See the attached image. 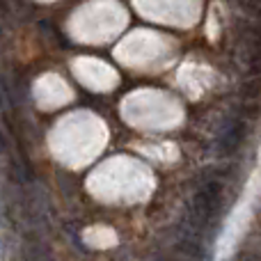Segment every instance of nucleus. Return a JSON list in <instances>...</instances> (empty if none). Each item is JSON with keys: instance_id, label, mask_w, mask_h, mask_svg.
I'll use <instances>...</instances> for the list:
<instances>
[{"instance_id": "obj_1", "label": "nucleus", "mask_w": 261, "mask_h": 261, "mask_svg": "<svg viewBox=\"0 0 261 261\" xmlns=\"http://www.w3.org/2000/svg\"><path fill=\"white\" fill-rule=\"evenodd\" d=\"M243 135H245V126H243V124H239V126L229 128L225 135H222V140H220V151H222V153H231V151H236V147L241 144Z\"/></svg>"}]
</instances>
